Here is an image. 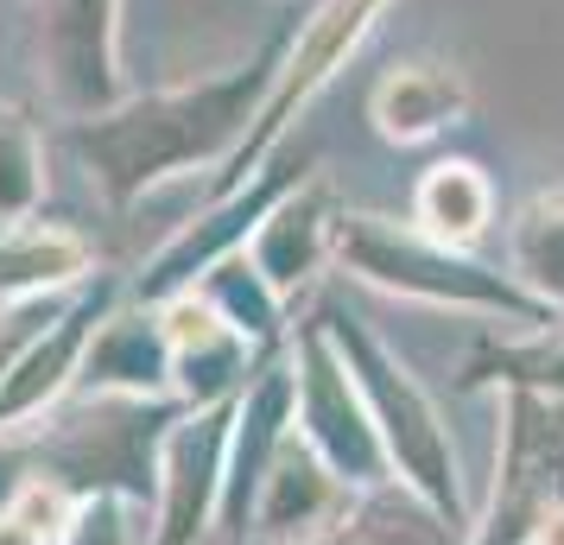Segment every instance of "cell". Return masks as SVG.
<instances>
[{
    "mask_svg": "<svg viewBox=\"0 0 564 545\" xmlns=\"http://www.w3.org/2000/svg\"><path fill=\"white\" fill-rule=\"evenodd\" d=\"M285 39L292 32H273L248 64H229L216 77L121 96L102 115H83L64 128V146L83 159L89 184L115 209H133L147 190L184 178V172H209V165L223 172L254 128L273 77H280Z\"/></svg>",
    "mask_w": 564,
    "mask_h": 545,
    "instance_id": "cell-1",
    "label": "cell"
},
{
    "mask_svg": "<svg viewBox=\"0 0 564 545\" xmlns=\"http://www.w3.org/2000/svg\"><path fill=\"white\" fill-rule=\"evenodd\" d=\"M330 266H343V273H356V280H368V286H381V292L419 298V305H444V312L508 317L520 330L558 324L513 273H495L482 260H469V254H457V248L432 241L425 229H400V222H387V216L336 209Z\"/></svg>",
    "mask_w": 564,
    "mask_h": 545,
    "instance_id": "cell-2",
    "label": "cell"
},
{
    "mask_svg": "<svg viewBox=\"0 0 564 545\" xmlns=\"http://www.w3.org/2000/svg\"><path fill=\"white\" fill-rule=\"evenodd\" d=\"M324 330L330 342L343 349V362L356 374V388L368 393V413L381 425V444H387V464L393 476L406 482L432 514H444L457 533H476V520H469V494H463V464H457V444L444 432V418L437 406L425 400V388L412 381V368L387 349L356 312H343V305H324Z\"/></svg>",
    "mask_w": 564,
    "mask_h": 545,
    "instance_id": "cell-3",
    "label": "cell"
},
{
    "mask_svg": "<svg viewBox=\"0 0 564 545\" xmlns=\"http://www.w3.org/2000/svg\"><path fill=\"white\" fill-rule=\"evenodd\" d=\"M191 413L184 400H108V393H83V406L52 438V476L70 494H128V501H153L159 489V450L165 432Z\"/></svg>",
    "mask_w": 564,
    "mask_h": 545,
    "instance_id": "cell-4",
    "label": "cell"
},
{
    "mask_svg": "<svg viewBox=\"0 0 564 545\" xmlns=\"http://www.w3.org/2000/svg\"><path fill=\"white\" fill-rule=\"evenodd\" d=\"M564 520V400L533 388L501 393L495 494L469 545H533V533Z\"/></svg>",
    "mask_w": 564,
    "mask_h": 545,
    "instance_id": "cell-5",
    "label": "cell"
},
{
    "mask_svg": "<svg viewBox=\"0 0 564 545\" xmlns=\"http://www.w3.org/2000/svg\"><path fill=\"white\" fill-rule=\"evenodd\" d=\"M381 7H387V0H317L305 26H292L285 57H280V77H273V89H267L254 128H248V140H241V146H235L229 165L216 172V197H223V190H235V184H248L267 159L280 153L285 133H292V121H299V115L324 96V83H330L336 70L361 52V39L375 32Z\"/></svg>",
    "mask_w": 564,
    "mask_h": 545,
    "instance_id": "cell-6",
    "label": "cell"
},
{
    "mask_svg": "<svg viewBox=\"0 0 564 545\" xmlns=\"http://www.w3.org/2000/svg\"><path fill=\"white\" fill-rule=\"evenodd\" d=\"M285 349H292V381H299V438H305L343 482H356L361 494L393 482L381 425L368 413V393L356 388V374L343 362V349L330 342L324 317L292 324V342H285Z\"/></svg>",
    "mask_w": 564,
    "mask_h": 545,
    "instance_id": "cell-7",
    "label": "cell"
},
{
    "mask_svg": "<svg viewBox=\"0 0 564 545\" xmlns=\"http://www.w3.org/2000/svg\"><path fill=\"white\" fill-rule=\"evenodd\" d=\"M311 172V153H273L267 165H260L248 184H235V190H223V197H209V209L191 222V229H178L165 248H159L153 260H147V273L133 280V298H147V305H165V298H178V292H191L197 280H204L209 266H223L229 254H241L248 241L260 235V222L273 216V209L299 190V184Z\"/></svg>",
    "mask_w": 564,
    "mask_h": 545,
    "instance_id": "cell-8",
    "label": "cell"
},
{
    "mask_svg": "<svg viewBox=\"0 0 564 545\" xmlns=\"http://www.w3.org/2000/svg\"><path fill=\"white\" fill-rule=\"evenodd\" d=\"M32 52L52 102L83 121L128 96L121 77V0H32Z\"/></svg>",
    "mask_w": 564,
    "mask_h": 545,
    "instance_id": "cell-9",
    "label": "cell"
},
{
    "mask_svg": "<svg viewBox=\"0 0 564 545\" xmlns=\"http://www.w3.org/2000/svg\"><path fill=\"white\" fill-rule=\"evenodd\" d=\"M229 438H235V400H223V406H191L165 432L147 545H197L209 526H223Z\"/></svg>",
    "mask_w": 564,
    "mask_h": 545,
    "instance_id": "cell-10",
    "label": "cell"
},
{
    "mask_svg": "<svg viewBox=\"0 0 564 545\" xmlns=\"http://www.w3.org/2000/svg\"><path fill=\"white\" fill-rule=\"evenodd\" d=\"M121 305V286L115 280H89V286L70 292V305L52 317V330L32 342L20 368L0 381V438L20 432V425H39L45 413H57L83 381V356L102 330V317Z\"/></svg>",
    "mask_w": 564,
    "mask_h": 545,
    "instance_id": "cell-11",
    "label": "cell"
},
{
    "mask_svg": "<svg viewBox=\"0 0 564 545\" xmlns=\"http://www.w3.org/2000/svg\"><path fill=\"white\" fill-rule=\"evenodd\" d=\"M159 317H165V342H172V393L184 406L241 400V388L254 381V368L267 362V349L248 330H235L229 317L209 305L204 286L165 298Z\"/></svg>",
    "mask_w": 564,
    "mask_h": 545,
    "instance_id": "cell-12",
    "label": "cell"
},
{
    "mask_svg": "<svg viewBox=\"0 0 564 545\" xmlns=\"http://www.w3.org/2000/svg\"><path fill=\"white\" fill-rule=\"evenodd\" d=\"M361 489L343 482L299 432L285 438V450L273 457L267 482L254 494V514H248V539L241 545H317L324 533H336L343 520L356 514Z\"/></svg>",
    "mask_w": 564,
    "mask_h": 545,
    "instance_id": "cell-13",
    "label": "cell"
},
{
    "mask_svg": "<svg viewBox=\"0 0 564 545\" xmlns=\"http://www.w3.org/2000/svg\"><path fill=\"white\" fill-rule=\"evenodd\" d=\"M83 393H108V400H178L172 393V342H165V317L159 305L133 298L102 317V330L83 356Z\"/></svg>",
    "mask_w": 564,
    "mask_h": 545,
    "instance_id": "cell-14",
    "label": "cell"
},
{
    "mask_svg": "<svg viewBox=\"0 0 564 545\" xmlns=\"http://www.w3.org/2000/svg\"><path fill=\"white\" fill-rule=\"evenodd\" d=\"M368 115H375V133L381 140H393V146H425V140H437V133H451L469 121V83H463L457 64L406 57V64H393L375 83Z\"/></svg>",
    "mask_w": 564,
    "mask_h": 545,
    "instance_id": "cell-15",
    "label": "cell"
},
{
    "mask_svg": "<svg viewBox=\"0 0 564 545\" xmlns=\"http://www.w3.org/2000/svg\"><path fill=\"white\" fill-rule=\"evenodd\" d=\"M330 229H336L330 190H324V184H299V190L260 222L254 241H248V260L260 266V280L280 292L285 305L330 266Z\"/></svg>",
    "mask_w": 564,
    "mask_h": 545,
    "instance_id": "cell-16",
    "label": "cell"
},
{
    "mask_svg": "<svg viewBox=\"0 0 564 545\" xmlns=\"http://www.w3.org/2000/svg\"><path fill=\"white\" fill-rule=\"evenodd\" d=\"M96 280V248L70 222H13L0 229V305L13 298H64Z\"/></svg>",
    "mask_w": 564,
    "mask_h": 545,
    "instance_id": "cell-17",
    "label": "cell"
},
{
    "mask_svg": "<svg viewBox=\"0 0 564 545\" xmlns=\"http://www.w3.org/2000/svg\"><path fill=\"white\" fill-rule=\"evenodd\" d=\"M488 222H495V184L476 159H437L412 190V229H425L457 254H469L482 241Z\"/></svg>",
    "mask_w": 564,
    "mask_h": 545,
    "instance_id": "cell-18",
    "label": "cell"
},
{
    "mask_svg": "<svg viewBox=\"0 0 564 545\" xmlns=\"http://www.w3.org/2000/svg\"><path fill=\"white\" fill-rule=\"evenodd\" d=\"M508 273L552 317H564V184L533 190L508 216Z\"/></svg>",
    "mask_w": 564,
    "mask_h": 545,
    "instance_id": "cell-19",
    "label": "cell"
},
{
    "mask_svg": "<svg viewBox=\"0 0 564 545\" xmlns=\"http://www.w3.org/2000/svg\"><path fill=\"white\" fill-rule=\"evenodd\" d=\"M317 545H469V533H457L444 514H432L419 494L400 482H381L356 501V514L343 520L336 533H324Z\"/></svg>",
    "mask_w": 564,
    "mask_h": 545,
    "instance_id": "cell-20",
    "label": "cell"
},
{
    "mask_svg": "<svg viewBox=\"0 0 564 545\" xmlns=\"http://www.w3.org/2000/svg\"><path fill=\"white\" fill-rule=\"evenodd\" d=\"M45 204V146L26 108L0 102V229L32 222Z\"/></svg>",
    "mask_w": 564,
    "mask_h": 545,
    "instance_id": "cell-21",
    "label": "cell"
},
{
    "mask_svg": "<svg viewBox=\"0 0 564 545\" xmlns=\"http://www.w3.org/2000/svg\"><path fill=\"white\" fill-rule=\"evenodd\" d=\"M533 388V393H558L564 400V330L545 324V330H527V342H495L469 362V381L463 388Z\"/></svg>",
    "mask_w": 564,
    "mask_h": 545,
    "instance_id": "cell-22",
    "label": "cell"
},
{
    "mask_svg": "<svg viewBox=\"0 0 564 545\" xmlns=\"http://www.w3.org/2000/svg\"><path fill=\"white\" fill-rule=\"evenodd\" d=\"M77 494L52 476H26L20 489L0 501V545H57Z\"/></svg>",
    "mask_w": 564,
    "mask_h": 545,
    "instance_id": "cell-23",
    "label": "cell"
},
{
    "mask_svg": "<svg viewBox=\"0 0 564 545\" xmlns=\"http://www.w3.org/2000/svg\"><path fill=\"white\" fill-rule=\"evenodd\" d=\"M133 514H140V501H128V494H77L57 545H140Z\"/></svg>",
    "mask_w": 564,
    "mask_h": 545,
    "instance_id": "cell-24",
    "label": "cell"
},
{
    "mask_svg": "<svg viewBox=\"0 0 564 545\" xmlns=\"http://www.w3.org/2000/svg\"><path fill=\"white\" fill-rule=\"evenodd\" d=\"M70 305V292L64 298H13V305H0V381L20 368V356H26L32 342L52 330V317Z\"/></svg>",
    "mask_w": 564,
    "mask_h": 545,
    "instance_id": "cell-25",
    "label": "cell"
}]
</instances>
